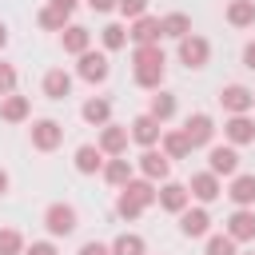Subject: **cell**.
<instances>
[{
	"instance_id": "obj_10",
	"label": "cell",
	"mask_w": 255,
	"mask_h": 255,
	"mask_svg": "<svg viewBox=\"0 0 255 255\" xmlns=\"http://www.w3.org/2000/svg\"><path fill=\"white\" fill-rule=\"evenodd\" d=\"M207 167L219 175V179H231L239 171V147L235 143H211L207 147Z\"/></svg>"
},
{
	"instance_id": "obj_34",
	"label": "cell",
	"mask_w": 255,
	"mask_h": 255,
	"mask_svg": "<svg viewBox=\"0 0 255 255\" xmlns=\"http://www.w3.org/2000/svg\"><path fill=\"white\" fill-rule=\"evenodd\" d=\"M28 239L16 231V227H0V255H24Z\"/></svg>"
},
{
	"instance_id": "obj_14",
	"label": "cell",
	"mask_w": 255,
	"mask_h": 255,
	"mask_svg": "<svg viewBox=\"0 0 255 255\" xmlns=\"http://www.w3.org/2000/svg\"><path fill=\"white\" fill-rule=\"evenodd\" d=\"M96 143L104 147V155H128L131 131H128V124H104L100 135H96Z\"/></svg>"
},
{
	"instance_id": "obj_30",
	"label": "cell",
	"mask_w": 255,
	"mask_h": 255,
	"mask_svg": "<svg viewBox=\"0 0 255 255\" xmlns=\"http://www.w3.org/2000/svg\"><path fill=\"white\" fill-rule=\"evenodd\" d=\"M112 255H147V239L139 231H124L112 239Z\"/></svg>"
},
{
	"instance_id": "obj_1",
	"label": "cell",
	"mask_w": 255,
	"mask_h": 255,
	"mask_svg": "<svg viewBox=\"0 0 255 255\" xmlns=\"http://www.w3.org/2000/svg\"><path fill=\"white\" fill-rule=\"evenodd\" d=\"M163 76H167L163 48L159 44H131V80H135V88L155 92V88H163Z\"/></svg>"
},
{
	"instance_id": "obj_21",
	"label": "cell",
	"mask_w": 255,
	"mask_h": 255,
	"mask_svg": "<svg viewBox=\"0 0 255 255\" xmlns=\"http://www.w3.org/2000/svg\"><path fill=\"white\" fill-rule=\"evenodd\" d=\"M223 195H227L235 207H255V175H251V171H235Z\"/></svg>"
},
{
	"instance_id": "obj_23",
	"label": "cell",
	"mask_w": 255,
	"mask_h": 255,
	"mask_svg": "<svg viewBox=\"0 0 255 255\" xmlns=\"http://www.w3.org/2000/svg\"><path fill=\"white\" fill-rule=\"evenodd\" d=\"M60 48H64V56H84V52L92 48V32H88L84 24H68V28L60 32Z\"/></svg>"
},
{
	"instance_id": "obj_5",
	"label": "cell",
	"mask_w": 255,
	"mask_h": 255,
	"mask_svg": "<svg viewBox=\"0 0 255 255\" xmlns=\"http://www.w3.org/2000/svg\"><path fill=\"white\" fill-rule=\"evenodd\" d=\"M215 120L207 116V112H191L187 120H183V135H187V143H191V151H207L211 143H215Z\"/></svg>"
},
{
	"instance_id": "obj_44",
	"label": "cell",
	"mask_w": 255,
	"mask_h": 255,
	"mask_svg": "<svg viewBox=\"0 0 255 255\" xmlns=\"http://www.w3.org/2000/svg\"><path fill=\"white\" fill-rule=\"evenodd\" d=\"M239 255H255V251H239Z\"/></svg>"
},
{
	"instance_id": "obj_43",
	"label": "cell",
	"mask_w": 255,
	"mask_h": 255,
	"mask_svg": "<svg viewBox=\"0 0 255 255\" xmlns=\"http://www.w3.org/2000/svg\"><path fill=\"white\" fill-rule=\"evenodd\" d=\"M4 48H8V24L0 20V56H4Z\"/></svg>"
},
{
	"instance_id": "obj_33",
	"label": "cell",
	"mask_w": 255,
	"mask_h": 255,
	"mask_svg": "<svg viewBox=\"0 0 255 255\" xmlns=\"http://www.w3.org/2000/svg\"><path fill=\"white\" fill-rule=\"evenodd\" d=\"M203 255H239V243L223 231V235H207V243H203Z\"/></svg>"
},
{
	"instance_id": "obj_12",
	"label": "cell",
	"mask_w": 255,
	"mask_h": 255,
	"mask_svg": "<svg viewBox=\"0 0 255 255\" xmlns=\"http://www.w3.org/2000/svg\"><path fill=\"white\" fill-rule=\"evenodd\" d=\"M135 171L147 175V179H155V183H163V179L171 175V159H167L159 147H143V151L135 155Z\"/></svg>"
},
{
	"instance_id": "obj_39",
	"label": "cell",
	"mask_w": 255,
	"mask_h": 255,
	"mask_svg": "<svg viewBox=\"0 0 255 255\" xmlns=\"http://www.w3.org/2000/svg\"><path fill=\"white\" fill-rule=\"evenodd\" d=\"M84 4H88L96 16H108V12H116V4H120V0H84Z\"/></svg>"
},
{
	"instance_id": "obj_17",
	"label": "cell",
	"mask_w": 255,
	"mask_h": 255,
	"mask_svg": "<svg viewBox=\"0 0 255 255\" xmlns=\"http://www.w3.org/2000/svg\"><path fill=\"white\" fill-rule=\"evenodd\" d=\"M104 163H108V155H104V147H100V143H80V147H76V155H72V167H76L80 175H100V171H104Z\"/></svg>"
},
{
	"instance_id": "obj_3",
	"label": "cell",
	"mask_w": 255,
	"mask_h": 255,
	"mask_svg": "<svg viewBox=\"0 0 255 255\" xmlns=\"http://www.w3.org/2000/svg\"><path fill=\"white\" fill-rule=\"evenodd\" d=\"M175 60H179L187 72L207 68V64H211V40H207V36H199V32H191V36L175 40Z\"/></svg>"
},
{
	"instance_id": "obj_13",
	"label": "cell",
	"mask_w": 255,
	"mask_h": 255,
	"mask_svg": "<svg viewBox=\"0 0 255 255\" xmlns=\"http://www.w3.org/2000/svg\"><path fill=\"white\" fill-rule=\"evenodd\" d=\"M72 88H76V76H72L68 68H48L44 80H40V92H44L48 100H68Z\"/></svg>"
},
{
	"instance_id": "obj_7",
	"label": "cell",
	"mask_w": 255,
	"mask_h": 255,
	"mask_svg": "<svg viewBox=\"0 0 255 255\" xmlns=\"http://www.w3.org/2000/svg\"><path fill=\"white\" fill-rule=\"evenodd\" d=\"M219 108H223V116H247V112H255V88H247V84H223L219 88Z\"/></svg>"
},
{
	"instance_id": "obj_20",
	"label": "cell",
	"mask_w": 255,
	"mask_h": 255,
	"mask_svg": "<svg viewBox=\"0 0 255 255\" xmlns=\"http://www.w3.org/2000/svg\"><path fill=\"white\" fill-rule=\"evenodd\" d=\"M128 36H131V44H159V40H163V28H159V16H151V12H143L139 20H128Z\"/></svg>"
},
{
	"instance_id": "obj_15",
	"label": "cell",
	"mask_w": 255,
	"mask_h": 255,
	"mask_svg": "<svg viewBox=\"0 0 255 255\" xmlns=\"http://www.w3.org/2000/svg\"><path fill=\"white\" fill-rule=\"evenodd\" d=\"M100 175H104V183H108V187H116V191H120V187H128V183L135 179V159H128V155H108V163H104V171H100Z\"/></svg>"
},
{
	"instance_id": "obj_8",
	"label": "cell",
	"mask_w": 255,
	"mask_h": 255,
	"mask_svg": "<svg viewBox=\"0 0 255 255\" xmlns=\"http://www.w3.org/2000/svg\"><path fill=\"white\" fill-rule=\"evenodd\" d=\"M175 219H179V235L183 239H207L211 235V211H207V203H195V207L187 203Z\"/></svg>"
},
{
	"instance_id": "obj_31",
	"label": "cell",
	"mask_w": 255,
	"mask_h": 255,
	"mask_svg": "<svg viewBox=\"0 0 255 255\" xmlns=\"http://www.w3.org/2000/svg\"><path fill=\"white\" fill-rule=\"evenodd\" d=\"M36 24H40L44 32H64V28L72 24V20H68V12H60L56 4H44V8L36 12Z\"/></svg>"
},
{
	"instance_id": "obj_11",
	"label": "cell",
	"mask_w": 255,
	"mask_h": 255,
	"mask_svg": "<svg viewBox=\"0 0 255 255\" xmlns=\"http://www.w3.org/2000/svg\"><path fill=\"white\" fill-rule=\"evenodd\" d=\"M128 131H131V143H139V147H159V135H163V124L151 116V112H139L131 124H128Z\"/></svg>"
},
{
	"instance_id": "obj_18",
	"label": "cell",
	"mask_w": 255,
	"mask_h": 255,
	"mask_svg": "<svg viewBox=\"0 0 255 255\" xmlns=\"http://www.w3.org/2000/svg\"><path fill=\"white\" fill-rule=\"evenodd\" d=\"M187 203H191V191H187V183H175V179H163V183H159V211H167V215H179Z\"/></svg>"
},
{
	"instance_id": "obj_2",
	"label": "cell",
	"mask_w": 255,
	"mask_h": 255,
	"mask_svg": "<svg viewBox=\"0 0 255 255\" xmlns=\"http://www.w3.org/2000/svg\"><path fill=\"white\" fill-rule=\"evenodd\" d=\"M76 227H80V211H76L72 203L56 199V203L44 207V231H48L52 239H68V235H76Z\"/></svg>"
},
{
	"instance_id": "obj_16",
	"label": "cell",
	"mask_w": 255,
	"mask_h": 255,
	"mask_svg": "<svg viewBox=\"0 0 255 255\" xmlns=\"http://www.w3.org/2000/svg\"><path fill=\"white\" fill-rule=\"evenodd\" d=\"M235 243H255V207H235L227 215V227H223Z\"/></svg>"
},
{
	"instance_id": "obj_38",
	"label": "cell",
	"mask_w": 255,
	"mask_h": 255,
	"mask_svg": "<svg viewBox=\"0 0 255 255\" xmlns=\"http://www.w3.org/2000/svg\"><path fill=\"white\" fill-rule=\"evenodd\" d=\"M76 255H112V243H104V239H88V243H80Z\"/></svg>"
},
{
	"instance_id": "obj_37",
	"label": "cell",
	"mask_w": 255,
	"mask_h": 255,
	"mask_svg": "<svg viewBox=\"0 0 255 255\" xmlns=\"http://www.w3.org/2000/svg\"><path fill=\"white\" fill-rule=\"evenodd\" d=\"M24 255H60V247H56V239L48 235V239H32V243L24 247Z\"/></svg>"
},
{
	"instance_id": "obj_28",
	"label": "cell",
	"mask_w": 255,
	"mask_h": 255,
	"mask_svg": "<svg viewBox=\"0 0 255 255\" xmlns=\"http://www.w3.org/2000/svg\"><path fill=\"white\" fill-rule=\"evenodd\" d=\"M159 28H163L167 40H183V36H191V16L187 12H163L159 16Z\"/></svg>"
},
{
	"instance_id": "obj_6",
	"label": "cell",
	"mask_w": 255,
	"mask_h": 255,
	"mask_svg": "<svg viewBox=\"0 0 255 255\" xmlns=\"http://www.w3.org/2000/svg\"><path fill=\"white\" fill-rule=\"evenodd\" d=\"M28 139H32V147L36 151H56L60 143H64V124L60 120H52V116H40V120H32V128H28Z\"/></svg>"
},
{
	"instance_id": "obj_27",
	"label": "cell",
	"mask_w": 255,
	"mask_h": 255,
	"mask_svg": "<svg viewBox=\"0 0 255 255\" xmlns=\"http://www.w3.org/2000/svg\"><path fill=\"white\" fill-rule=\"evenodd\" d=\"M223 20L231 28H255V0H227Z\"/></svg>"
},
{
	"instance_id": "obj_41",
	"label": "cell",
	"mask_w": 255,
	"mask_h": 255,
	"mask_svg": "<svg viewBox=\"0 0 255 255\" xmlns=\"http://www.w3.org/2000/svg\"><path fill=\"white\" fill-rule=\"evenodd\" d=\"M48 4H56V8H60V12H68V16L80 8V0H48Z\"/></svg>"
},
{
	"instance_id": "obj_24",
	"label": "cell",
	"mask_w": 255,
	"mask_h": 255,
	"mask_svg": "<svg viewBox=\"0 0 255 255\" xmlns=\"http://www.w3.org/2000/svg\"><path fill=\"white\" fill-rule=\"evenodd\" d=\"M28 116H32V100H28V96H20V92L0 96V120H4V124H24Z\"/></svg>"
},
{
	"instance_id": "obj_4",
	"label": "cell",
	"mask_w": 255,
	"mask_h": 255,
	"mask_svg": "<svg viewBox=\"0 0 255 255\" xmlns=\"http://www.w3.org/2000/svg\"><path fill=\"white\" fill-rule=\"evenodd\" d=\"M108 76H112V64H108V52H96V48H88L84 56H76V80H84V84H108Z\"/></svg>"
},
{
	"instance_id": "obj_26",
	"label": "cell",
	"mask_w": 255,
	"mask_h": 255,
	"mask_svg": "<svg viewBox=\"0 0 255 255\" xmlns=\"http://www.w3.org/2000/svg\"><path fill=\"white\" fill-rule=\"evenodd\" d=\"M159 151H163L167 159H187V155H191V143H187L183 128H163V135H159Z\"/></svg>"
},
{
	"instance_id": "obj_32",
	"label": "cell",
	"mask_w": 255,
	"mask_h": 255,
	"mask_svg": "<svg viewBox=\"0 0 255 255\" xmlns=\"http://www.w3.org/2000/svg\"><path fill=\"white\" fill-rule=\"evenodd\" d=\"M143 211H147V207H143L139 199H131L128 191H120V195H116V215H120L124 223H135V219H139Z\"/></svg>"
},
{
	"instance_id": "obj_29",
	"label": "cell",
	"mask_w": 255,
	"mask_h": 255,
	"mask_svg": "<svg viewBox=\"0 0 255 255\" xmlns=\"http://www.w3.org/2000/svg\"><path fill=\"white\" fill-rule=\"evenodd\" d=\"M100 44H104V52H120V48H128V44H131L128 24H120V20L104 24V28H100Z\"/></svg>"
},
{
	"instance_id": "obj_9",
	"label": "cell",
	"mask_w": 255,
	"mask_h": 255,
	"mask_svg": "<svg viewBox=\"0 0 255 255\" xmlns=\"http://www.w3.org/2000/svg\"><path fill=\"white\" fill-rule=\"evenodd\" d=\"M187 191H191V199H195V203H215V199L223 195V179H219L211 167H203V171H191Z\"/></svg>"
},
{
	"instance_id": "obj_19",
	"label": "cell",
	"mask_w": 255,
	"mask_h": 255,
	"mask_svg": "<svg viewBox=\"0 0 255 255\" xmlns=\"http://www.w3.org/2000/svg\"><path fill=\"white\" fill-rule=\"evenodd\" d=\"M223 139L235 143V147L255 143V120H251V112H247V116H227V120H223Z\"/></svg>"
},
{
	"instance_id": "obj_35",
	"label": "cell",
	"mask_w": 255,
	"mask_h": 255,
	"mask_svg": "<svg viewBox=\"0 0 255 255\" xmlns=\"http://www.w3.org/2000/svg\"><path fill=\"white\" fill-rule=\"evenodd\" d=\"M16 84H20L16 64H8V60L0 56V96H12V92H16Z\"/></svg>"
},
{
	"instance_id": "obj_25",
	"label": "cell",
	"mask_w": 255,
	"mask_h": 255,
	"mask_svg": "<svg viewBox=\"0 0 255 255\" xmlns=\"http://www.w3.org/2000/svg\"><path fill=\"white\" fill-rule=\"evenodd\" d=\"M80 120L92 124V128L112 124V100H108V96H92V100H84V104H80Z\"/></svg>"
},
{
	"instance_id": "obj_22",
	"label": "cell",
	"mask_w": 255,
	"mask_h": 255,
	"mask_svg": "<svg viewBox=\"0 0 255 255\" xmlns=\"http://www.w3.org/2000/svg\"><path fill=\"white\" fill-rule=\"evenodd\" d=\"M147 112L167 128L171 120H175V112H179V100H175V92H167V88H155L151 92V100H147Z\"/></svg>"
},
{
	"instance_id": "obj_42",
	"label": "cell",
	"mask_w": 255,
	"mask_h": 255,
	"mask_svg": "<svg viewBox=\"0 0 255 255\" xmlns=\"http://www.w3.org/2000/svg\"><path fill=\"white\" fill-rule=\"evenodd\" d=\"M8 187H12V175H8V171H4V167H0V199H4V195H8Z\"/></svg>"
},
{
	"instance_id": "obj_40",
	"label": "cell",
	"mask_w": 255,
	"mask_h": 255,
	"mask_svg": "<svg viewBox=\"0 0 255 255\" xmlns=\"http://www.w3.org/2000/svg\"><path fill=\"white\" fill-rule=\"evenodd\" d=\"M243 68H247V72H255V40H247V44H243Z\"/></svg>"
},
{
	"instance_id": "obj_36",
	"label": "cell",
	"mask_w": 255,
	"mask_h": 255,
	"mask_svg": "<svg viewBox=\"0 0 255 255\" xmlns=\"http://www.w3.org/2000/svg\"><path fill=\"white\" fill-rule=\"evenodd\" d=\"M116 12H120L124 20H139V16L147 12V0H120V4H116Z\"/></svg>"
}]
</instances>
